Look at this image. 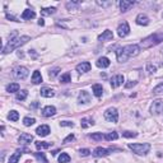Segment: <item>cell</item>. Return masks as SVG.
<instances>
[{"instance_id":"7bdbcfd3","label":"cell","mask_w":163,"mask_h":163,"mask_svg":"<svg viewBox=\"0 0 163 163\" xmlns=\"http://www.w3.org/2000/svg\"><path fill=\"white\" fill-rule=\"evenodd\" d=\"M59 72H60V69L59 68H55V69H52L50 73H48V75H50V78H55L56 75L59 74Z\"/></svg>"},{"instance_id":"ac0fdd59","label":"cell","mask_w":163,"mask_h":163,"mask_svg":"<svg viewBox=\"0 0 163 163\" xmlns=\"http://www.w3.org/2000/svg\"><path fill=\"white\" fill-rule=\"evenodd\" d=\"M110 64H111V61L108 60L107 57H105V56L100 57L98 60H97V63H96L97 66H98V68H102V69H106V68H108V66H110Z\"/></svg>"},{"instance_id":"b9f144b4","label":"cell","mask_w":163,"mask_h":163,"mask_svg":"<svg viewBox=\"0 0 163 163\" xmlns=\"http://www.w3.org/2000/svg\"><path fill=\"white\" fill-rule=\"evenodd\" d=\"M74 139H75V137H74V135H73V134H69L68 137H66V138H65V139L63 140V143H64V144H68V143H70V142H73Z\"/></svg>"},{"instance_id":"ffe728a7","label":"cell","mask_w":163,"mask_h":163,"mask_svg":"<svg viewBox=\"0 0 163 163\" xmlns=\"http://www.w3.org/2000/svg\"><path fill=\"white\" fill-rule=\"evenodd\" d=\"M40 93L42 97H46V98H51V97L55 96V91L51 89V88H47V87H45V88H42L40 91Z\"/></svg>"},{"instance_id":"e575fe53","label":"cell","mask_w":163,"mask_h":163,"mask_svg":"<svg viewBox=\"0 0 163 163\" xmlns=\"http://www.w3.org/2000/svg\"><path fill=\"white\" fill-rule=\"evenodd\" d=\"M27 96H28V92H27L26 89L19 91L18 93H17V100H18V101H24V100L27 98Z\"/></svg>"},{"instance_id":"60d3db41","label":"cell","mask_w":163,"mask_h":163,"mask_svg":"<svg viewBox=\"0 0 163 163\" xmlns=\"http://www.w3.org/2000/svg\"><path fill=\"white\" fill-rule=\"evenodd\" d=\"M146 72H148V74H154L157 72V68L153 64H148L146 65Z\"/></svg>"},{"instance_id":"8fae6325","label":"cell","mask_w":163,"mask_h":163,"mask_svg":"<svg viewBox=\"0 0 163 163\" xmlns=\"http://www.w3.org/2000/svg\"><path fill=\"white\" fill-rule=\"evenodd\" d=\"M78 102L79 103H83V105H85V103H89L91 102V94H89V92L80 91V93L78 96Z\"/></svg>"},{"instance_id":"681fc988","label":"cell","mask_w":163,"mask_h":163,"mask_svg":"<svg viewBox=\"0 0 163 163\" xmlns=\"http://www.w3.org/2000/svg\"><path fill=\"white\" fill-rule=\"evenodd\" d=\"M38 26H45V22H43V19H40V20H38Z\"/></svg>"},{"instance_id":"8992f818","label":"cell","mask_w":163,"mask_h":163,"mask_svg":"<svg viewBox=\"0 0 163 163\" xmlns=\"http://www.w3.org/2000/svg\"><path fill=\"white\" fill-rule=\"evenodd\" d=\"M150 113L152 115H162L163 113V101L162 100L153 101V103L150 106Z\"/></svg>"},{"instance_id":"4dcf8cb0","label":"cell","mask_w":163,"mask_h":163,"mask_svg":"<svg viewBox=\"0 0 163 163\" xmlns=\"http://www.w3.org/2000/svg\"><path fill=\"white\" fill-rule=\"evenodd\" d=\"M70 82H72V77H70V73H65V74L60 75V83L66 84V83H70Z\"/></svg>"},{"instance_id":"7a4b0ae2","label":"cell","mask_w":163,"mask_h":163,"mask_svg":"<svg viewBox=\"0 0 163 163\" xmlns=\"http://www.w3.org/2000/svg\"><path fill=\"white\" fill-rule=\"evenodd\" d=\"M15 35H17V32H14V33L10 36L9 42L7 43V46L3 48V54H4V55H7V54H10L13 50H15V48H18V47H20V46L26 45V43L31 40L28 36H19V37H15Z\"/></svg>"},{"instance_id":"7dc6e473","label":"cell","mask_w":163,"mask_h":163,"mask_svg":"<svg viewBox=\"0 0 163 163\" xmlns=\"http://www.w3.org/2000/svg\"><path fill=\"white\" fill-rule=\"evenodd\" d=\"M7 18H8V19H12V20H14V22H19L17 18L13 17V15H10V14H7Z\"/></svg>"},{"instance_id":"f35d334b","label":"cell","mask_w":163,"mask_h":163,"mask_svg":"<svg viewBox=\"0 0 163 163\" xmlns=\"http://www.w3.org/2000/svg\"><path fill=\"white\" fill-rule=\"evenodd\" d=\"M122 137H125V138H137L138 133H135V131H124Z\"/></svg>"},{"instance_id":"f6af8a7d","label":"cell","mask_w":163,"mask_h":163,"mask_svg":"<svg viewBox=\"0 0 163 163\" xmlns=\"http://www.w3.org/2000/svg\"><path fill=\"white\" fill-rule=\"evenodd\" d=\"M60 125H61V126H69V128H73L74 126V124L72 121H61Z\"/></svg>"},{"instance_id":"d6a6232c","label":"cell","mask_w":163,"mask_h":163,"mask_svg":"<svg viewBox=\"0 0 163 163\" xmlns=\"http://www.w3.org/2000/svg\"><path fill=\"white\" fill-rule=\"evenodd\" d=\"M70 162V155L68 153H61L59 157V163H69Z\"/></svg>"},{"instance_id":"ab89813d","label":"cell","mask_w":163,"mask_h":163,"mask_svg":"<svg viewBox=\"0 0 163 163\" xmlns=\"http://www.w3.org/2000/svg\"><path fill=\"white\" fill-rule=\"evenodd\" d=\"M35 155H36V158L38 159V161H42L43 163H47V159H46V157H45V153H38V152H37V153H33Z\"/></svg>"},{"instance_id":"1f68e13d","label":"cell","mask_w":163,"mask_h":163,"mask_svg":"<svg viewBox=\"0 0 163 163\" xmlns=\"http://www.w3.org/2000/svg\"><path fill=\"white\" fill-rule=\"evenodd\" d=\"M96 4H97V5H100V7H102V8H108V7H111V5L113 4V2H112V0H108V2H103V0H97Z\"/></svg>"},{"instance_id":"30bf717a","label":"cell","mask_w":163,"mask_h":163,"mask_svg":"<svg viewBox=\"0 0 163 163\" xmlns=\"http://www.w3.org/2000/svg\"><path fill=\"white\" fill-rule=\"evenodd\" d=\"M125 82V79H124V75H121V74H117V75H115V77H112L111 78V87L112 88H117V87H120L122 83Z\"/></svg>"},{"instance_id":"836d02e7","label":"cell","mask_w":163,"mask_h":163,"mask_svg":"<svg viewBox=\"0 0 163 163\" xmlns=\"http://www.w3.org/2000/svg\"><path fill=\"white\" fill-rule=\"evenodd\" d=\"M89 138L92 140H96V142H101L102 139H105V137L102 135V133H93V134L89 135Z\"/></svg>"},{"instance_id":"f546056e","label":"cell","mask_w":163,"mask_h":163,"mask_svg":"<svg viewBox=\"0 0 163 163\" xmlns=\"http://www.w3.org/2000/svg\"><path fill=\"white\" fill-rule=\"evenodd\" d=\"M118 138V134L116 131H112V133H108L105 135V139L107 140V142H112V140H116Z\"/></svg>"},{"instance_id":"bcb514c9","label":"cell","mask_w":163,"mask_h":163,"mask_svg":"<svg viewBox=\"0 0 163 163\" xmlns=\"http://www.w3.org/2000/svg\"><path fill=\"white\" fill-rule=\"evenodd\" d=\"M135 84H137V82H133V80H130L129 83H125V88H131V87H134Z\"/></svg>"},{"instance_id":"4316f807","label":"cell","mask_w":163,"mask_h":163,"mask_svg":"<svg viewBox=\"0 0 163 163\" xmlns=\"http://www.w3.org/2000/svg\"><path fill=\"white\" fill-rule=\"evenodd\" d=\"M56 13V8L50 7V8H42L41 9V15H51Z\"/></svg>"},{"instance_id":"ee69618b","label":"cell","mask_w":163,"mask_h":163,"mask_svg":"<svg viewBox=\"0 0 163 163\" xmlns=\"http://www.w3.org/2000/svg\"><path fill=\"white\" fill-rule=\"evenodd\" d=\"M79 154H80L82 157H88V155L91 154V150H89V149H80V150H79Z\"/></svg>"},{"instance_id":"2e32d148","label":"cell","mask_w":163,"mask_h":163,"mask_svg":"<svg viewBox=\"0 0 163 163\" xmlns=\"http://www.w3.org/2000/svg\"><path fill=\"white\" fill-rule=\"evenodd\" d=\"M91 70V64L88 61H84V63H80L77 65V72L80 73V74H83V73H87V72H89Z\"/></svg>"},{"instance_id":"6da1fadb","label":"cell","mask_w":163,"mask_h":163,"mask_svg":"<svg viewBox=\"0 0 163 163\" xmlns=\"http://www.w3.org/2000/svg\"><path fill=\"white\" fill-rule=\"evenodd\" d=\"M139 52H140L139 45H128L122 48H118V50L116 51L117 61L118 63H126L130 57L138 56Z\"/></svg>"},{"instance_id":"7402d4cb","label":"cell","mask_w":163,"mask_h":163,"mask_svg":"<svg viewBox=\"0 0 163 163\" xmlns=\"http://www.w3.org/2000/svg\"><path fill=\"white\" fill-rule=\"evenodd\" d=\"M36 18V13L33 12V10H31V9H26L23 13H22V19H24V20H28V19H33Z\"/></svg>"},{"instance_id":"e0dca14e","label":"cell","mask_w":163,"mask_h":163,"mask_svg":"<svg viewBox=\"0 0 163 163\" xmlns=\"http://www.w3.org/2000/svg\"><path fill=\"white\" fill-rule=\"evenodd\" d=\"M135 22H137V24H139V26H148L149 24V18L146 17L145 14L142 13V14H138Z\"/></svg>"},{"instance_id":"d590c367","label":"cell","mask_w":163,"mask_h":163,"mask_svg":"<svg viewBox=\"0 0 163 163\" xmlns=\"http://www.w3.org/2000/svg\"><path fill=\"white\" fill-rule=\"evenodd\" d=\"M8 117H9V120L10 121H18V118H19V113L17 112V111H10L9 112V115H8Z\"/></svg>"},{"instance_id":"74e56055","label":"cell","mask_w":163,"mask_h":163,"mask_svg":"<svg viewBox=\"0 0 163 163\" xmlns=\"http://www.w3.org/2000/svg\"><path fill=\"white\" fill-rule=\"evenodd\" d=\"M162 92H163V82H161L158 85L153 88V94H159V93H162Z\"/></svg>"},{"instance_id":"52a82bcc","label":"cell","mask_w":163,"mask_h":163,"mask_svg":"<svg viewBox=\"0 0 163 163\" xmlns=\"http://www.w3.org/2000/svg\"><path fill=\"white\" fill-rule=\"evenodd\" d=\"M28 74H29V72H28V69H27L26 66H17L14 69V77L17 78V79H26L27 77H28Z\"/></svg>"},{"instance_id":"9c48e42d","label":"cell","mask_w":163,"mask_h":163,"mask_svg":"<svg viewBox=\"0 0 163 163\" xmlns=\"http://www.w3.org/2000/svg\"><path fill=\"white\" fill-rule=\"evenodd\" d=\"M112 152V149H106V148H102V146H98V148H96L94 150H93V154L96 158H101V157H106V155H108Z\"/></svg>"},{"instance_id":"d6986e66","label":"cell","mask_w":163,"mask_h":163,"mask_svg":"<svg viewBox=\"0 0 163 163\" xmlns=\"http://www.w3.org/2000/svg\"><path fill=\"white\" fill-rule=\"evenodd\" d=\"M56 113V108L54 106H46L45 108L42 110V115L45 117H51Z\"/></svg>"},{"instance_id":"c3c4849f","label":"cell","mask_w":163,"mask_h":163,"mask_svg":"<svg viewBox=\"0 0 163 163\" xmlns=\"http://www.w3.org/2000/svg\"><path fill=\"white\" fill-rule=\"evenodd\" d=\"M32 55V57H37V54H35L33 50H29V56Z\"/></svg>"},{"instance_id":"9a60e30c","label":"cell","mask_w":163,"mask_h":163,"mask_svg":"<svg viewBox=\"0 0 163 163\" xmlns=\"http://www.w3.org/2000/svg\"><path fill=\"white\" fill-rule=\"evenodd\" d=\"M36 133H37V135H40V137H47V135L50 134V126H48V125H41V126L37 128Z\"/></svg>"},{"instance_id":"7c38bea8","label":"cell","mask_w":163,"mask_h":163,"mask_svg":"<svg viewBox=\"0 0 163 163\" xmlns=\"http://www.w3.org/2000/svg\"><path fill=\"white\" fill-rule=\"evenodd\" d=\"M18 142L20 144H23V145H27V144H29L31 142H33V137H32L31 134L23 133V134H20V137L18 138Z\"/></svg>"},{"instance_id":"277c9868","label":"cell","mask_w":163,"mask_h":163,"mask_svg":"<svg viewBox=\"0 0 163 163\" xmlns=\"http://www.w3.org/2000/svg\"><path fill=\"white\" fill-rule=\"evenodd\" d=\"M129 148L131 149L135 154L138 155H145L150 150V144L149 143H143V144H129Z\"/></svg>"},{"instance_id":"484cf974","label":"cell","mask_w":163,"mask_h":163,"mask_svg":"<svg viewBox=\"0 0 163 163\" xmlns=\"http://www.w3.org/2000/svg\"><path fill=\"white\" fill-rule=\"evenodd\" d=\"M92 89H93L94 96H96V97H98V98H100V97L102 96V93H103V88H102V85H101V84H93Z\"/></svg>"},{"instance_id":"cb8c5ba5","label":"cell","mask_w":163,"mask_h":163,"mask_svg":"<svg viewBox=\"0 0 163 163\" xmlns=\"http://www.w3.org/2000/svg\"><path fill=\"white\" fill-rule=\"evenodd\" d=\"M7 92L9 93H15V92H19V84L18 83H10L7 85Z\"/></svg>"},{"instance_id":"3957f363","label":"cell","mask_w":163,"mask_h":163,"mask_svg":"<svg viewBox=\"0 0 163 163\" xmlns=\"http://www.w3.org/2000/svg\"><path fill=\"white\" fill-rule=\"evenodd\" d=\"M163 41V32L162 33H154V35H150L148 37H145L144 40L140 41L139 43V47L140 48H150L153 46H157Z\"/></svg>"},{"instance_id":"4fadbf2b","label":"cell","mask_w":163,"mask_h":163,"mask_svg":"<svg viewBox=\"0 0 163 163\" xmlns=\"http://www.w3.org/2000/svg\"><path fill=\"white\" fill-rule=\"evenodd\" d=\"M113 40V33L110 31V29H106L103 31L102 33L98 36V41H112Z\"/></svg>"},{"instance_id":"d4e9b609","label":"cell","mask_w":163,"mask_h":163,"mask_svg":"<svg viewBox=\"0 0 163 163\" xmlns=\"http://www.w3.org/2000/svg\"><path fill=\"white\" fill-rule=\"evenodd\" d=\"M35 145H36V148L38 150H42V149L50 148V146L52 145V143H48V142H36Z\"/></svg>"},{"instance_id":"f1b7e54d","label":"cell","mask_w":163,"mask_h":163,"mask_svg":"<svg viewBox=\"0 0 163 163\" xmlns=\"http://www.w3.org/2000/svg\"><path fill=\"white\" fill-rule=\"evenodd\" d=\"M20 154H22V152H20V150H17V152H15V153L9 158V162H8V163H18V161H19V158H20Z\"/></svg>"},{"instance_id":"f5cc1de1","label":"cell","mask_w":163,"mask_h":163,"mask_svg":"<svg viewBox=\"0 0 163 163\" xmlns=\"http://www.w3.org/2000/svg\"><path fill=\"white\" fill-rule=\"evenodd\" d=\"M162 18H163V14H162Z\"/></svg>"},{"instance_id":"44dd1931","label":"cell","mask_w":163,"mask_h":163,"mask_svg":"<svg viewBox=\"0 0 163 163\" xmlns=\"http://www.w3.org/2000/svg\"><path fill=\"white\" fill-rule=\"evenodd\" d=\"M93 125H94V120L92 117H84V118H82V121H80V126L83 129L93 126Z\"/></svg>"},{"instance_id":"8d00e7d4","label":"cell","mask_w":163,"mask_h":163,"mask_svg":"<svg viewBox=\"0 0 163 163\" xmlns=\"http://www.w3.org/2000/svg\"><path fill=\"white\" fill-rule=\"evenodd\" d=\"M35 122H36V120L33 117H24L23 118V125L24 126H32Z\"/></svg>"},{"instance_id":"83f0119b","label":"cell","mask_w":163,"mask_h":163,"mask_svg":"<svg viewBox=\"0 0 163 163\" xmlns=\"http://www.w3.org/2000/svg\"><path fill=\"white\" fill-rule=\"evenodd\" d=\"M79 5H80L79 0H77V2H68L66 3V9L68 10H77Z\"/></svg>"},{"instance_id":"816d5d0a","label":"cell","mask_w":163,"mask_h":163,"mask_svg":"<svg viewBox=\"0 0 163 163\" xmlns=\"http://www.w3.org/2000/svg\"><path fill=\"white\" fill-rule=\"evenodd\" d=\"M18 56H19V57H23V52L19 51V52H18Z\"/></svg>"},{"instance_id":"ba28073f","label":"cell","mask_w":163,"mask_h":163,"mask_svg":"<svg viewBox=\"0 0 163 163\" xmlns=\"http://www.w3.org/2000/svg\"><path fill=\"white\" fill-rule=\"evenodd\" d=\"M130 33V27H129V23L128 22H122V23L117 27V35L124 38V37H126Z\"/></svg>"},{"instance_id":"5bb4252c","label":"cell","mask_w":163,"mask_h":163,"mask_svg":"<svg viewBox=\"0 0 163 163\" xmlns=\"http://www.w3.org/2000/svg\"><path fill=\"white\" fill-rule=\"evenodd\" d=\"M134 4H135V2H131V0H121V2H120V10L122 13L128 12V10L131 8Z\"/></svg>"},{"instance_id":"603a6c76","label":"cell","mask_w":163,"mask_h":163,"mask_svg":"<svg viewBox=\"0 0 163 163\" xmlns=\"http://www.w3.org/2000/svg\"><path fill=\"white\" fill-rule=\"evenodd\" d=\"M32 83L33 84L42 83V75H41V73L38 72V70H36V72H33V74H32Z\"/></svg>"},{"instance_id":"f907efd6","label":"cell","mask_w":163,"mask_h":163,"mask_svg":"<svg viewBox=\"0 0 163 163\" xmlns=\"http://www.w3.org/2000/svg\"><path fill=\"white\" fill-rule=\"evenodd\" d=\"M57 153H59V150H54V152H51V154H52V155H56Z\"/></svg>"},{"instance_id":"5b68a950","label":"cell","mask_w":163,"mask_h":163,"mask_svg":"<svg viewBox=\"0 0 163 163\" xmlns=\"http://www.w3.org/2000/svg\"><path fill=\"white\" fill-rule=\"evenodd\" d=\"M105 118L107 121H110V122H113V124H116L118 121V112L115 107H110V108H107L106 112H105Z\"/></svg>"}]
</instances>
